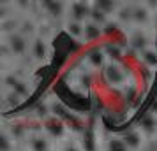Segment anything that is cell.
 <instances>
[{
  "label": "cell",
  "mask_w": 157,
  "mask_h": 151,
  "mask_svg": "<svg viewBox=\"0 0 157 151\" xmlns=\"http://www.w3.org/2000/svg\"><path fill=\"white\" fill-rule=\"evenodd\" d=\"M51 111L57 114L58 120H65V121L71 125L72 128H81V121H79L76 116L72 114V113H69L67 109L64 107V106H60V104H55L53 107H51Z\"/></svg>",
  "instance_id": "6da1fadb"
},
{
  "label": "cell",
  "mask_w": 157,
  "mask_h": 151,
  "mask_svg": "<svg viewBox=\"0 0 157 151\" xmlns=\"http://www.w3.org/2000/svg\"><path fill=\"white\" fill-rule=\"evenodd\" d=\"M104 77H106L108 83H113V84H118L124 81V74H122L120 67L118 65H108L106 69H104Z\"/></svg>",
  "instance_id": "7a4b0ae2"
},
{
  "label": "cell",
  "mask_w": 157,
  "mask_h": 151,
  "mask_svg": "<svg viewBox=\"0 0 157 151\" xmlns=\"http://www.w3.org/2000/svg\"><path fill=\"white\" fill-rule=\"evenodd\" d=\"M72 16H74V20L76 21H79V20H85L88 14H92V9L88 7L86 4H83V2H76V4H72Z\"/></svg>",
  "instance_id": "3957f363"
},
{
  "label": "cell",
  "mask_w": 157,
  "mask_h": 151,
  "mask_svg": "<svg viewBox=\"0 0 157 151\" xmlns=\"http://www.w3.org/2000/svg\"><path fill=\"white\" fill-rule=\"evenodd\" d=\"M44 127H46V130L50 132L51 135H55V137H60L64 134V123L60 121L58 118H50V120H46Z\"/></svg>",
  "instance_id": "277c9868"
},
{
  "label": "cell",
  "mask_w": 157,
  "mask_h": 151,
  "mask_svg": "<svg viewBox=\"0 0 157 151\" xmlns=\"http://www.w3.org/2000/svg\"><path fill=\"white\" fill-rule=\"evenodd\" d=\"M9 44H11L14 53H23V49H25V39L21 35H18V34H13L9 37Z\"/></svg>",
  "instance_id": "5b68a950"
},
{
  "label": "cell",
  "mask_w": 157,
  "mask_h": 151,
  "mask_svg": "<svg viewBox=\"0 0 157 151\" xmlns=\"http://www.w3.org/2000/svg\"><path fill=\"white\" fill-rule=\"evenodd\" d=\"M101 34H102V32L99 30V27L94 25V23H88V25L85 27V35H86L88 41H95V39H99Z\"/></svg>",
  "instance_id": "8992f818"
},
{
  "label": "cell",
  "mask_w": 157,
  "mask_h": 151,
  "mask_svg": "<svg viewBox=\"0 0 157 151\" xmlns=\"http://www.w3.org/2000/svg\"><path fill=\"white\" fill-rule=\"evenodd\" d=\"M140 125H141V128L145 130V132H148V134H152V132L155 130V120H154V118H152L150 114L141 116V120H140Z\"/></svg>",
  "instance_id": "52a82bcc"
},
{
  "label": "cell",
  "mask_w": 157,
  "mask_h": 151,
  "mask_svg": "<svg viewBox=\"0 0 157 151\" xmlns=\"http://www.w3.org/2000/svg\"><path fill=\"white\" fill-rule=\"evenodd\" d=\"M88 58H90V62H92V65H102V62H104V55H102V51L99 49V48H94L90 53H88Z\"/></svg>",
  "instance_id": "ba28073f"
},
{
  "label": "cell",
  "mask_w": 157,
  "mask_h": 151,
  "mask_svg": "<svg viewBox=\"0 0 157 151\" xmlns=\"http://www.w3.org/2000/svg\"><path fill=\"white\" fill-rule=\"evenodd\" d=\"M122 141L125 142L127 148H138V144H140V137H138V134H134V132H127Z\"/></svg>",
  "instance_id": "9c48e42d"
},
{
  "label": "cell",
  "mask_w": 157,
  "mask_h": 151,
  "mask_svg": "<svg viewBox=\"0 0 157 151\" xmlns=\"http://www.w3.org/2000/svg\"><path fill=\"white\" fill-rule=\"evenodd\" d=\"M83 146H85L86 151H95V142H94L92 130H85V135H83Z\"/></svg>",
  "instance_id": "30bf717a"
},
{
  "label": "cell",
  "mask_w": 157,
  "mask_h": 151,
  "mask_svg": "<svg viewBox=\"0 0 157 151\" xmlns=\"http://www.w3.org/2000/svg\"><path fill=\"white\" fill-rule=\"evenodd\" d=\"M108 151H127V146L122 139H111L108 144Z\"/></svg>",
  "instance_id": "8fae6325"
},
{
  "label": "cell",
  "mask_w": 157,
  "mask_h": 151,
  "mask_svg": "<svg viewBox=\"0 0 157 151\" xmlns=\"http://www.w3.org/2000/svg\"><path fill=\"white\" fill-rule=\"evenodd\" d=\"M43 5L50 11L51 14H62V2H50V0H46V2H43Z\"/></svg>",
  "instance_id": "7c38bea8"
},
{
  "label": "cell",
  "mask_w": 157,
  "mask_h": 151,
  "mask_svg": "<svg viewBox=\"0 0 157 151\" xmlns=\"http://www.w3.org/2000/svg\"><path fill=\"white\" fill-rule=\"evenodd\" d=\"M95 7L102 11V13H111L115 9V2H108V0H99V2H95Z\"/></svg>",
  "instance_id": "4fadbf2b"
},
{
  "label": "cell",
  "mask_w": 157,
  "mask_h": 151,
  "mask_svg": "<svg viewBox=\"0 0 157 151\" xmlns=\"http://www.w3.org/2000/svg\"><path fill=\"white\" fill-rule=\"evenodd\" d=\"M132 20L140 23H145L147 21V11L141 7H132Z\"/></svg>",
  "instance_id": "5bb4252c"
},
{
  "label": "cell",
  "mask_w": 157,
  "mask_h": 151,
  "mask_svg": "<svg viewBox=\"0 0 157 151\" xmlns=\"http://www.w3.org/2000/svg\"><path fill=\"white\" fill-rule=\"evenodd\" d=\"M132 46H134L136 49H145V46H147V39L143 34H134L132 37Z\"/></svg>",
  "instance_id": "9a60e30c"
},
{
  "label": "cell",
  "mask_w": 157,
  "mask_h": 151,
  "mask_svg": "<svg viewBox=\"0 0 157 151\" xmlns=\"http://www.w3.org/2000/svg\"><path fill=\"white\" fill-rule=\"evenodd\" d=\"M106 53L109 55L111 58H115V60H120L122 56V53H120V48L118 46H115V44H106Z\"/></svg>",
  "instance_id": "2e32d148"
},
{
  "label": "cell",
  "mask_w": 157,
  "mask_h": 151,
  "mask_svg": "<svg viewBox=\"0 0 157 151\" xmlns=\"http://www.w3.org/2000/svg\"><path fill=\"white\" fill-rule=\"evenodd\" d=\"M46 48H44V42L43 41H36V44H34V55H36L39 60H43L44 55H46Z\"/></svg>",
  "instance_id": "e0dca14e"
},
{
  "label": "cell",
  "mask_w": 157,
  "mask_h": 151,
  "mask_svg": "<svg viewBox=\"0 0 157 151\" xmlns=\"http://www.w3.org/2000/svg\"><path fill=\"white\" fill-rule=\"evenodd\" d=\"M143 58H145V62H147L148 65H157V53L155 51L145 49L143 51Z\"/></svg>",
  "instance_id": "ac0fdd59"
},
{
  "label": "cell",
  "mask_w": 157,
  "mask_h": 151,
  "mask_svg": "<svg viewBox=\"0 0 157 151\" xmlns=\"http://www.w3.org/2000/svg\"><path fill=\"white\" fill-rule=\"evenodd\" d=\"M32 148H34V151H48V142L43 141V139H34Z\"/></svg>",
  "instance_id": "d6986e66"
},
{
  "label": "cell",
  "mask_w": 157,
  "mask_h": 151,
  "mask_svg": "<svg viewBox=\"0 0 157 151\" xmlns=\"http://www.w3.org/2000/svg\"><path fill=\"white\" fill-rule=\"evenodd\" d=\"M92 20L95 23H104L106 21V20H104V18H106V16H104V13H102V11H99V9L97 7H92Z\"/></svg>",
  "instance_id": "ffe728a7"
},
{
  "label": "cell",
  "mask_w": 157,
  "mask_h": 151,
  "mask_svg": "<svg viewBox=\"0 0 157 151\" xmlns=\"http://www.w3.org/2000/svg\"><path fill=\"white\" fill-rule=\"evenodd\" d=\"M69 32H71L72 35H81V27H79L78 23H69Z\"/></svg>",
  "instance_id": "44dd1931"
},
{
  "label": "cell",
  "mask_w": 157,
  "mask_h": 151,
  "mask_svg": "<svg viewBox=\"0 0 157 151\" xmlns=\"http://www.w3.org/2000/svg\"><path fill=\"white\" fill-rule=\"evenodd\" d=\"M14 92H16V93H20V95H27V88H25V84L20 83V84L14 88Z\"/></svg>",
  "instance_id": "7402d4cb"
},
{
  "label": "cell",
  "mask_w": 157,
  "mask_h": 151,
  "mask_svg": "<svg viewBox=\"0 0 157 151\" xmlns=\"http://www.w3.org/2000/svg\"><path fill=\"white\" fill-rule=\"evenodd\" d=\"M2 151H9V142L6 135H2Z\"/></svg>",
  "instance_id": "603a6c76"
},
{
  "label": "cell",
  "mask_w": 157,
  "mask_h": 151,
  "mask_svg": "<svg viewBox=\"0 0 157 151\" xmlns=\"http://www.w3.org/2000/svg\"><path fill=\"white\" fill-rule=\"evenodd\" d=\"M111 32H117V27H115V25H106L104 34H111Z\"/></svg>",
  "instance_id": "cb8c5ba5"
},
{
  "label": "cell",
  "mask_w": 157,
  "mask_h": 151,
  "mask_svg": "<svg viewBox=\"0 0 157 151\" xmlns=\"http://www.w3.org/2000/svg\"><path fill=\"white\" fill-rule=\"evenodd\" d=\"M152 111H154V113H157V102H154V106H152Z\"/></svg>",
  "instance_id": "d4e9b609"
},
{
  "label": "cell",
  "mask_w": 157,
  "mask_h": 151,
  "mask_svg": "<svg viewBox=\"0 0 157 151\" xmlns=\"http://www.w3.org/2000/svg\"><path fill=\"white\" fill-rule=\"evenodd\" d=\"M67 151H78V149H76V148H72V146H69V148H67Z\"/></svg>",
  "instance_id": "484cf974"
},
{
  "label": "cell",
  "mask_w": 157,
  "mask_h": 151,
  "mask_svg": "<svg viewBox=\"0 0 157 151\" xmlns=\"http://www.w3.org/2000/svg\"><path fill=\"white\" fill-rule=\"evenodd\" d=\"M155 46H157V39H155Z\"/></svg>",
  "instance_id": "4316f807"
}]
</instances>
